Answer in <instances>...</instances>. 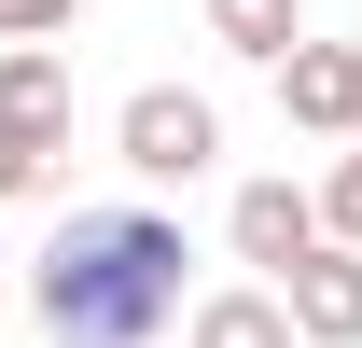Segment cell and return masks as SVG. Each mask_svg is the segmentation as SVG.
<instances>
[{"mask_svg": "<svg viewBox=\"0 0 362 348\" xmlns=\"http://www.w3.org/2000/svg\"><path fill=\"white\" fill-rule=\"evenodd\" d=\"M320 223H334V237H362V139L334 153V181H320Z\"/></svg>", "mask_w": 362, "mask_h": 348, "instance_id": "11", "label": "cell"}, {"mask_svg": "<svg viewBox=\"0 0 362 348\" xmlns=\"http://www.w3.org/2000/svg\"><path fill=\"white\" fill-rule=\"evenodd\" d=\"M181 348H307V320H293V293H195Z\"/></svg>", "mask_w": 362, "mask_h": 348, "instance_id": "6", "label": "cell"}, {"mask_svg": "<svg viewBox=\"0 0 362 348\" xmlns=\"http://www.w3.org/2000/svg\"><path fill=\"white\" fill-rule=\"evenodd\" d=\"M279 293H293V320H307V348H362V237H320V251L293 265Z\"/></svg>", "mask_w": 362, "mask_h": 348, "instance_id": "5", "label": "cell"}, {"mask_svg": "<svg viewBox=\"0 0 362 348\" xmlns=\"http://www.w3.org/2000/svg\"><path fill=\"white\" fill-rule=\"evenodd\" d=\"M209 42L251 56V70H279V56L307 42V0H209Z\"/></svg>", "mask_w": 362, "mask_h": 348, "instance_id": "8", "label": "cell"}, {"mask_svg": "<svg viewBox=\"0 0 362 348\" xmlns=\"http://www.w3.org/2000/svg\"><path fill=\"white\" fill-rule=\"evenodd\" d=\"M181 223L153 209H70L28 251V320H42L56 348H153L181 320Z\"/></svg>", "mask_w": 362, "mask_h": 348, "instance_id": "1", "label": "cell"}, {"mask_svg": "<svg viewBox=\"0 0 362 348\" xmlns=\"http://www.w3.org/2000/svg\"><path fill=\"white\" fill-rule=\"evenodd\" d=\"M56 28H84V0H0V42H56Z\"/></svg>", "mask_w": 362, "mask_h": 348, "instance_id": "10", "label": "cell"}, {"mask_svg": "<svg viewBox=\"0 0 362 348\" xmlns=\"http://www.w3.org/2000/svg\"><path fill=\"white\" fill-rule=\"evenodd\" d=\"M0 306H14V293H0Z\"/></svg>", "mask_w": 362, "mask_h": 348, "instance_id": "12", "label": "cell"}, {"mask_svg": "<svg viewBox=\"0 0 362 348\" xmlns=\"http://www.w3.org/2000/svg\"><path fill=\"white\" fill-rule=\"evenodd\" d=\"M223 237H237V265H265V279H293V265H307L320 237H334V223H320V195H307V181H237Z\"/></svg>", "mask_w": 362, "mask_h": 348, "instance_id": "3", "label": "cell"}, {"mask_svg": "<svg viewBox=\"0 0 362 348\" xmlns=\"http://www.w3.org/2000/svg\"><path fill=\"white\" fill-rule=\"evenodd\" d=\"M0 112H70V56L56 42H0Z\"/></svg>", "mask_w": 362, "mask_h": 348, "instance_id": "9", "label": "cell"}, {"mask_svg": "<svg viewBox=\"0 0 362 348\" xmlns=\"http://www.w3.org/2000/svg\"><path fill=\"white\" fill-rule=\"evenodd\" d=\"M56 168H70V112H0V195L28 209V195H56Z\"/></svg>", "mask_w": 362, "mask_h": 348, "instance_id": "7", "label": "cell"}, {"mask_svg": "<svg viewBox=\"0 0 362 348\" xmlns=\"http://www.w3.org/2000/svg\"><path fill=\"white\" fill-rule=\"evenodd\" d=\"M112 153H126L139 181H209V153H223V112L195 84H139L126 112H112Z\"/></svg>", "mask_w": 362, "mask_h": 348, "instance_id": "2", "label": "cell"}, {"mask_svg": "<svg viewBox=\"0 0 362 348\" xmlns=\"http://www.w3.org/2000/svg\"><path fill=\"white\" fill-rule=\"evenodd\" d=\"M279 112L307 139H362V42H293L279 56Z\"/></svg>", "mask_w": 362, "mask_h": 348, "instance_id": "4", "label": "cell"}]
</instances>
